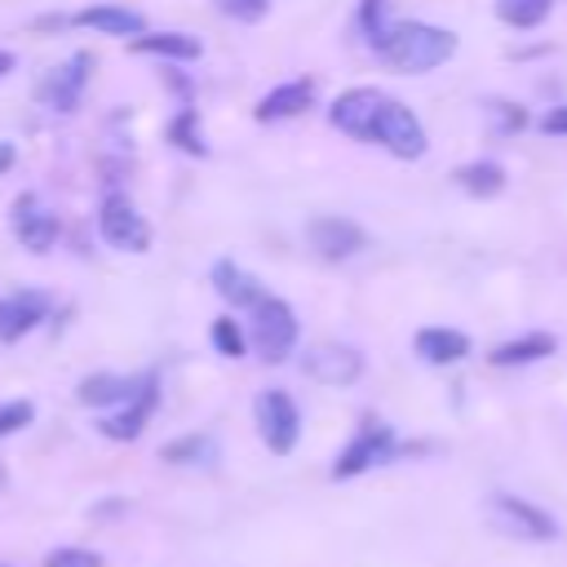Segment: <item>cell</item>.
<instances>
[{
  "label": "cell",
  "instance_id": "cell-6",
  "mask_svg": "<svg viewBox=\"0 0 567 567\" xmlns=\"http://www.w3.org/2000/svg\"><path fill=\"white\" fill-rule=\"evenodd\" d=\"M487 523L496 532L514 536V540H554V518L540 505H532L523 496H509V492H496L487 501Z\"/></svg>",
  "mask_w": 567,
  "mask_h": 567
},
{
  "label": "cell",
  "instance_id": "cell-2",
  "mask_svg": "<svg viewBox=\"0 0 567 567\" xmlns=\"http://www.w3.org/2000/svg\"><path fill=\"white\" fill-rule=\"evenodd\" d=\"M297 315L284 297H261L252 310H248V346L261 363H284L297 346Z\"/></svg>",
  "mask_w": 567,
  "mask_h": 567
},
{
  "label": "cell",
  "instance_id": "cell-20",
  "mask_svg": "<svg viewBox=\"0 0 567 567\" xmlns=\"http://www.w3.org/2000/svg\"><path fill=\"white\" fill-rule=\"evenodd\" d=\"M213 288L230 301V306H257L261 297H270L266 288H261V279L257 275H248V270H239L230 257H221V261H213Z\"/></svg>",
  "mask_w": 567,
  "mask_h": 567
},
{
  "label": "cell",
  "instance_id": "cell-21",
  "mask_svg": "<svg viewBox=\"0 0 567 567\" xmlns=\"http://www.w3.org/2000/svg\"><path fill=\"white\" fill-rule=\"evenodd\" d=\"M416 354L434 368H447V363H461L470 354V337L461 328H421L416 332Z\"/></svg>",
  "mask_w": 567,
  "mask_h": 567
},
{
  "label": "cell",
  "instance_id": "cell-31",
  "mask_svg": "<svg viewBox=\"0 0 567 567\" xmlns=\"http://www.w3.org/2000/svg\"><path fill=\"white\" fill-rule=\"evenodd\" d=\"M492 115H496L501 133H514V128L527 124V111H523V106H509V102H492Z\"/></svg>",
  "mask_w": 567,
  "mask_h": 567
},
{
  "label": "cell",
  "instance_id": "cell-18",
  "mask_svg": "<svg viewBox=\"0 0 567 567\" xmlns=\"http://www.w3.org/2000/svg\"><path fill=\"white\" fill-rule=\"evenodd\" d=\"M554 350H558V337H554V332H523V337H514V341H501V346L487 354V363H492V368H523V363L549 359Z\"/></svg>",
  "mask_w": 567,
  "mask_h": 567
},
{
  "label": "cell",
  "instance_id": "cell-28",
  "mask_svg": "<svg viewBox=\"0 0 567 567\" xmlns=\"http://www.w3.org/2000/svg\"><path fill=\"white\" fill-rule=\"evenodd\" d=\"M31 416H35V408H31L27 399L0 403V439H4V434H18L22 425H31Z\"/></svg>",
  "mask_w": 567,
  "mask_h": 567
},
{
  "label": "cell",
  "instance_id": "cell-25",
  "mask_svg": "<svg viewBox=\"0 0 567 567\" xmlns=\"http://www.w3.org/2000/svg\"><path fill=\"white\" fill-rule=\"evenodd\" d=\"M164 461H182V465H195V461H213L217 456V443L208 439V434H186V439H173V443H164V452H159Z\"/></svg>",
  "mask_w": 567,
  "mask_h": 567
},
{
  "label": "cell",
  "instance_id": "cell-16",
  "mask_svg": "<svg viewBox=\"0 0 567 567\" xmlns=\"http://www.w3.org/2000/svg\"><path fill=\"white\" fill-rule=\"evenodd\" d=\"M44 315H49V297H44V292L22 288V292H13V297H0V341L27 337Z\"/></svg>",
  "mask_w": 567,
  "mask_h": 567
},
{
  "label": "cell",
  "instance_id": "cell-34",
  "mask_svg": "<svg viewBox=\"0 0 567 567\" xmlns=\"http://www.w3.org/2000/svg\"><path fill=\"white\" fill-rule=\"evenodd\" d=\"M13 62H18V58H13V53H9V49H0V80H4V75H9V71H13Z\"/></svg>",
  "mask_w": 567,
  "mask_h": 567
},
{
  "label": "cell",
  "instance_id": "cell-7",
  "mask_svg": "<svg viewBox=\"0 0 567 567\" xmlns=\"http://www.w3.org/2000/svg\"><path fill=\"white\" fill-rule=\"evenodd\" d=\"M89 71H93V53H71L66 62H58V66H49L44 75H40V84H35V97L49 106V111H58V115H66V111H75L80 106V97H84V84H89Z\"/></svg>",
  "mask_w": 567,
  "mask_h": 567
},
{
  "label": "cell",
  "instance_id": "cell-5",
  "mask_svg": "<svg viewBox=\"0 0 567 567\" xmlns=\"http://www.w3.org/2000/svg\"><path fill=\"white\" fill-rule=\"evenodd\" d=\"M399 452V439H394V430L385 425V421H363V430L341 447V456H337V465H332V478H354V474H363V470H372V465H385L390 456Z\"/></svg>",
  "mask_w": 567,
  "mask_h": 567
},
{
  "label": "cell",
  "instance_id": "cell-36",
  "mask_svg": "<svg viewBox=\"0 0 567 567\" xmlns=\"http://www.w3.org/2000/svg\"><path fill=\"white\" fill-rule=\"evenodd\" d=\"M0 567H9V563H0Z\"/></svg>",
  "mask_w": 567,
  "mask_h": 567
},
{
  "label": "cell",
  "instance_id": "cell-10",
  "mask_svg": "<svg viewBox=\"0 0 567 567\" xmlns=\"http://www.w3.org/2000/svg\"><path fill=\"white\" fill-rule=\"evenodd\" d=\"M377 146H385L399 159H421L425 146H430V137H425L421 120L412 115V106H403V102L390 97L385 111H381V120H377Z\"/></svg>",
  "mask_w": 567,
  "mask_h": 567
},
{
  "label": "cell",
  "instance_id": "cell-26",
  "mask_svg": "<svg viewBox=\"0 0 567 567\" xmlns=\"http://www.w3.org/2000/svg\"><path fill=\"white\" fill-rule=\"evenodd\" d=\"M208 337H213V346H217L226 359H239V354L248 350V337H244V332H239V323H235V319H226V315H217V319H213Z\"/></svg>",
  "mask_w": 567,
  "mask_h": 567
},
{
  "label": "cell",
  "instance_id": "cell-13",
  "mask_svg": "<svg viewBox=\"0 0 567 567\" xmlns=\"http://www.w3.org/2000/svg\"><path fill=\"white\" fill-rule=\"evenodd\" d=\"M155 403H159V377H151V381H146V390H142L137 399H128L124 408L106 412V416L97 421V430H102L106 439H115V443H133V439H137V434L151 425Z\"/></svg>",
  "mask_w": 567,
  "mask_h": 567
},
{
  "label": "cell",
  "instance_id": "cell-8",
  "mask_svg": "<svg viewBox=\"0 0 567 567\" xmlns=\"http://www.w3.org/2000/svg\"><path fill=\"white\" fill-rule=\"evenodd\" d=\"M97 230L111 248L120 252H146L151 248V221L124 199V195H106L97 208Z\"/></svg>",
  "mask_w": 567,
  "mask_h": 567
},
{
  "label": "cell",
  "instance_id": "cell-23",
  "mask_svg": "<svg viewBox=\"0 0 567 567\" xmlns=\"http://www.w3.org/2000/svg\"><path fill=\"white\" fill-rule=\"evenodd\" d=\"M549 13H554V0H496V18L505 27H518V31L540 27Z\"/></svg>",
  "mask_w": 567,
  "mask_h": 567
},
{
  "label": "cell",
  "instance_id": "cell-11",
  "mask_svg": "<svg viewBox=\"0 0 567 567\" xmlns=\"http://www.w3.org/2000/svg\"><path fill=\"white\" fill-rule=\"evenodd\" d=\"M306 239H310V248H315L323 261H346V257H354V252L368 244L363 226L350 221V217H337V213L310 217V221H306Z\"/></svg>",
  "mask_w": 567,
  "mask_h": 567
},
{
  "label": "cell",
  "instance_id": "cell-17",
  "mask_svg": "<svg viewBox=\"0 0 567 567\" xmlns=\"http://www.w3.org/2000/svg\"><path fill=\"white\" fill-rule=\"evenodd\" d=\"M71 27H89V31H102V35H142L146 31V18L137 9H124V4H89L80 13L66 18Z\"/></svg>",
  "mask_w": 567,
  "mask_h": 567
},
{
  "label": "cell",
  "instance_id": "cell-33",
  "mask_svg": "<svg viewBox=\"0 0 567 567\" xmlns=\"http://www.w3.org/2000/svg\"><path fill=\"white\" fill-rule=\"evenodd\" d=\"M13 159H18V146H13V142H0V173H9Z\"/></svg>",
  "mask_w": 567,
  "mask_h": 567
},
{
  "label": "cell",
  "instance_id": "cell-14",
  "mask_svg": "<svg viewBox=\"0 0 567 567\" xmlns=\"http://www.w3.org/2000/svg\"><path fill=\"white\" fill-rule=\"evenodd\" d=\"M151 377H155V372H142V377L93 372V377L80 381V403H84V408H106V412H115V408H124L128 399H137V394L146 390Z\"/></svg>",
  "mask_w": 567,
  "mask_h": 567
},
{
  "label": "cell",
  "instance_id": "cell-32",
  "mask_svg": "<svg viewBox=\"0 0 567 567\" xmlns=\"http://www.w3.org/2000/svg\"><path fill=\"white\" fill-rule=\"evenodd\" d=\"M540 133H549V137H567V102H563V106H549V111L540 115Z\"/></svg>",
  "mask_w": 567,
  "mask_h": 567
},
{
  "label": "cell",
  "instance_id": "cell-24",
  "mask_svg": "<svg viewBox=\"0 0 567 567\" xmlns=\"http://www.w3.org/2000/svg\"><path fill=\"white\" fill-rule=\"evenodd\" d=\"M168 142H173L177 151H186V155H208L204 133H199V111H195V106H182V111L173 115V124H168Z\"/></svg>",
  "mask_w": 567,
  "mask_h": 567
},
{
  "label": "cell",
  "instance_id": "cell-9",
  "mask_svg": "<svg viewBox=\"0 0 567 567\" xmlns=\"http://www.w3.org/2000/svg\"><path fill=\"white\" fill-rule=\"evenodd\" d=\"M301 372L319 385H354L363 377V354L341 341H319L301 354Z\"/></svg>",
  "mask_w": 567,
  "mask_h": 567
},
{
  "label": "cell",
  "instance_id": "cell-19",
  "mask_svg": "<svg viewBox=\"0 0 567 567\" xmlns=\"http://www.w3.org/2000/svg\"><path fill=\"white\" fill-rule=\"evenodd\" d=\"M128 53H155V58H168V62H195L204 53V44L186 31H142L128 40Z\"/></svg>",
  "mask_w": 567,
  "mask_h": 567
},
{
  "label": "cell",
  "instance_id": "cell-29",
  "mask_svg": "<svg viewBox=\"0 0 567 567\" xmlns=\"http://www.w3.org/2000/svg\"><path fill=\"white\" fill-rule=\"evenodd\" d=\"M217 9L226 18H235V22H257V18H266L270 0H217Z\"/></svg>",
  "mask_w": 567,
  "mask_h": 567
},
{
  "label": "cell",
  "instance_id": "cell-15",
  "mask_svg": "<svg viewBox=\"0 0 567 567\" xmlns=\"http://www.w3.org/2000/svg\"><path fill=\"white\" fill-rule=\"evenodd\" d=\"M315 97H319V84H315V80H306V75H301V80H284V84H275V89L257 102V120H261V124L292 120V115L310 111Z\"/></svg>",
  "mask_w": 567,
  "mask_h": 567
},
{
  "label": "cell",
  "instance_id": "cell-12",
  "mask_svg": "<svg viewBox=\"0 0 567 567\" xmlns=\"http://www.w3.org/2000/svg\"><path fill=\"white\" fill-rule=\"evenodd\" d=\"M9 221H13V235H18V244H22L27 252H49V248L58 244V217H53L31 190L13 199Z\"/></svg>",
  "mask_w": 567,
  "mask_h": 567
},
{
  "label": "cell",
  "instance_id": "cell-3",
  "mask_svg": "<svg viewBox=\"0 0 567 567\" xmlns=\"http://www.w3.org/2000/svg\"><path fill=\"white\" fill-rule=\"evenodd\" d=\"M252 416H257V434L261 443L275 452V456H288L301 439V412L292 403L288 390H261L257 403H252Z\"/></svg>",
  "mask_w": 567,
  "mask_h": 567
},
{
  "label": "cell",
  "instance_id": "cell-35",
  "mask_svg": "<svg viewBox=\"0 0 567 567\" xmlns=\"http://www.w3.org/2000/svg\"><path fill=\"white\" fill-rule=\"evenodd\" d=\"M4 483H9V470H4V465H0V492H4Z\"/></svg>",
  "mask_w": 567,
  "mask_h": 567
},
{
  "label": "cell",
  "instance_id": "cell-30",
  "mask_svg": "<svg viewBox=\"0 0 567 567\" xmlns=\"http://www.w3.org/2000/svg\"><path fill=\"white\" fill-rule=\"evenodd\" d=\"M44 567H102L97 554H84V549H53Z\"/></svg>",
  "mask_w": 567,
  "mask_h": 567
},
{
  "label": "cell",
  "instance_id": "cell-4",
  "mask_svg": "<svg viewBox=\"0 0 567 567\" xmlns=\"http://www.w3.org/2000/svg\"><path fill=\"white\" fill-rule=\"evenodd\" d=\"M385 102H390V97H385L381 89L359 84V89H346V93L328 106V120H332V128H341V133L354 137V142H377V120H381Z\"/></svg>",
  "mask_w": 567,
  "mask_h": 567
},
{
  "label": "cell",
  "instance_id": "cell-22",
  "mask_svg": "<svg viewBox=\"0 0 567 567\" xmlns=\"http://www.w3.org/2000/svg\"><path fill=\"white\" fill-rule=\"evenodd\" d=\"M452 177H456V186H461L465 195H474V199H492V195H501V190H505V168H501L496 159L461 164Z\"/></svg>",
  "mask_w": 567,
  "mask_h": 567
},
{
  "label": "cell",
  "instance_id": "cell-27",
  "mask_svg": "<svg viewBox=\"0 0 567 567\" xmlns=\"http://www.w3.org/2000/svg\"><path fill=\"white\" fill-rule=\"evenodd\" d=\"M385 4H390V0H363V4H359V27H363V35H368L372 49H377V44L390 35V27H394V22L385 18Z\"/></svg>",
  "mask_w": 567,
  "mask_h": 567
},
{
  "label": "cell",
  "instance_id": "cell-1",
  "mask_svg": "<svg viewBox=\"0 0 567 567\" xmlns=\"http://www.w3.org/2000/svg\"><path fill=\"white\" fill-rule=\"evenodd\" d=\"M377 53L403 75H425L456 53V31L430 22H394L390 35L377 44Z\"/></svg>",
  "mask_w": 567,
  "mask_h": 567
}]
</instances>
